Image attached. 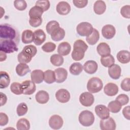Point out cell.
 Returning a JSON list of instances; mask_svg holds the SVG:
<instances>
[{
    "mask_svg": "<svg viewBox=\"0 0 130 130\" xmlns=\"http://www.w3.org/2000/svg\"><path fill=\"white\" fill-rule=\"evenodd\" d=\"M122 106L121 104L117 101H111L108 105V109L109 111L113 113H117L119 112L121 109Z\"/></svg>",
    "mask_w": 130,
    "mask_h": 130,
    "instance_id": "d590c367",
    "label": "cell"
},
{
    "mask_svg": "<svg viewBox=\"0 0 130 130\" xmlns=\"http://www.w3.org/2000/svg\"><path fill=\"white\" fill-rule=\"evenodd\" d=\"M14 7L16 9L19 11H23L27 7L26 1L23 0H15L14 2Z\"/></svg>",
    "mask_w": 130,
    "mask_h": 130,
    "instance_id": "7bdbcfd3",
    "label": "cell"
},
{
    "mask_svg": "<svg viewBox=\"0 0 130 130\" xmlns=\"http://www.w3.org/2000/svg\"><path fill=\"white\" fill-rule=\"evenodd\" d=\"M22 93L25 95H30L34 93L36 90L35 83L31 80H25L21 83Z\"/></svg>",
    "mask_w": 130,
    "mask_h": 130,
    "instance_id": "9c48e42d",
    "label": "cell"
},
{
    "mask_svg": "<svg viewBox=\"0 0 130 130\" xmlns=\"http://www.w3.org/2000/svg\"><path fill=\"white\" fill-rule=\"evenodd\" d=\"M94 98L91 92H84L79 96V102L83 106L90 107L94 103Z\"/></svg>",
    "mask_w": 130,
    "mask_h": 130,
    "instance_id": "ba28073f",
    "label": "cell"
},
{
    "mask_svg": "<svg viewBox=\"0 0 130 130\" xmlns=\"http://www.w3.org/2000/svg\"><path fill=\"white\" fill-rule=\"evenodd\" d=\"M37 52V49L36 46L29 45L24 46L18 56L17 59L19 63H27L29 62L32 58L35 56Z\"/></svg>",
    "mask_w": 130,
    "mask_h": 130,
    "instance_id": "6da1fadb",
    "label": "cell"
},
{
    "mask_svg": "<svg viewBox=\"0 0 130 130\" xmlns=\"http://www.w3.org/2000/svg\"><path fill=\"white\" fill-rule=\"evenodd\" d=\"M28 111V107L25 103H21L17 106L16 112L18 116H22L26 114Z\"/></svg>",
    "mask_w": 130,
    "mask_h": 130,
    "instance_id": "60d3db41",
    "label": "cell"
},
{
    "mask_svg": "<svg viewBox=\"0 0 130 130\" xmlns=\"http://www.w3.org/2000/svg\"><path fill=\"white\" fill-rule=\"evenodd\" d=\"M10 78L8 73L5 71L0 72V88H7L10 84Z\"/></svg>",
    "mask_w": 130,
    "mask_h": 130,
    "instance_id": "484cf974",
    "label": "cell"
},
{
    "mask_svg": "<svg viewBox=\"0 0 130 130\" xmlns=\"http://www.w3.org/2000/svg\"><path fill=\"white\" fill-rule=\"evenodd\" d=\"M55 82L58 83L63 82L67 78L68 72L63 68H58L54 70Z\"/></svg>",
    "mask_w": 130,
    "mask_h": 130,
    "instance_id": "e0dca14e",
    "label": "cell"
},
{
    "mask_svg": "<svg viewBox=\"0 0 130 130\" xmlns=\"http://www.w3.org/2000/svg\"><path fill=\"white\" fill-rule=\"evenodd\" d=\"M100 39V34L97 29L95 28L93 29L92 32L88 36L86 37V41L87 43L90 45L95 44Z\"/></svg>",
    "mask_w": 130,
    "mask_h": 130,
    "instance_id": "4316f807",
    "label": "cell"
},
{
    "mask_svg": "<svg viewBox=\"0 0 130 130\" xmlns=\"http://www.w3.org/2000/svg\"><path fill=\"white\" fill-rule=\"evenodd\" d=\"M130 79L126 78L124 79L121 82L120 87L121 89L125 91H129L130 90Z\"/></svg>",
    "mask_w": 130,
    "mask_h": 130,
    "instance_id": "c3c4849f",
    "label": "cell"
},
{
    "mask_svg": "<svg viewBox=\"0 0 130 130\" xmlns=\"http://www.w3.org/2000/svg\"><path fill=\"white\" fill-rule=\"evenodd\" d=\"M36 6L40 7L43 11H47L50 6V3L49 1H38L36 3Z\"/></svg>",
    "mask_w": 130,
    "mask_h": 130,
    "instance_id": "ee69618b",
    "label": "cell"
},
{
    "mask_svg": "<svg viewBox=\"0 0 130 130\" xmlns=\"http://www.w3.org/2000/svg\"><path fill=\"white\" fill-rule=\"evenodd\" d=\"M63 120L61 116L58 115L51 116L49 120L50 127L54 129H60L63 125Z\"/></svg>",
    "mask_w": 130,
    "mask_h": 130,
    "instance_id": "8fae6325",
    "label": "cell"
},
{
    "mask_svg": "<svg viewBox=\"0 0 130 130\" xmlns=\"http://www.w3.org/2000/svg\"><path fill=\"white\" fill-rule=\"evenodd\" d=\"M92 25L87 22H82L79 23L76 27L77 32L82 37H87L93 30Z\"/></svg>",
    "mask_w": 130,
    "mask_h": 130,
    "instance_id": "52a82bcc",
    "label": "cell"
},
{
    "mask_svg": "<svg viewBox=\"0 0 130 130\" xmlns=\"http://www.w3.org/2000/svg\"><path fill=\"white\" fill-rule=\"evenodd\" d=\"M116 33V30L114 26L111 24L104 25L102 29V34L106 39H112Z\"/></svg>",
    "mask_w": 130,
    "mask_h": 130,
    "instance_id": "4fadbf2b",
    "label": "cell"
},
{
    "mask_svg": "<svg viewBox=\"0 0 130 130\" xmlns=\"http://www.w3.org/2000/svg\"><path fill=\"white\" fill-rule=\"evenodd\" d=\"M106 10V5L103 1H96L93 6V10L98 15L103 14Z\"/></svg>",
    "mask_w": 130,
    "mask_h": 130,
    "instance_id": "83f0119b",
    "label": "cell"
},
{
    "mask_svg": "<svg viewBox=\"0 0 130 130\" xmlns=\"http://www.w3.org/2000/svg\"><path fill=\"white\" fill-rule=\"evenodd\" d=\"M35 99L38 103L44 104L48 102L49 95L48 93L45 90H40L36 93Z\"/></svg>",
    "mask_w": 130,
    "mask_h": 130,
    "instance_id": "603a6c76",
    "label": "cell"
},
{
    "mask_svg": "<svg viewBox=\"0 0 130 130\" xmlns=\"http://www.w3.org/2000/svg\"><path fill=\"white\" fill-rule=\"evenodd\" d=\"M56 48V45L51 42H47L45 43L42 46V49L45 52H53Z\"/></svg>",
    "mask_w": 130,
    "mask_h": 130,
    "instance_id": "b9f144b4",
    "label": "cell"
},
{
    "mask_svg": "<svg viewBox=\"0 0 130 130\" xmlns=\"http://www.w3.org/2000/svg\"><path fill=\"white\" fill-rule=\"evenodd\" d=\"M78 119L81 125L87 127L91 126L94 123V116L91 111L84 110L79 114Z\"/></svg>",
    "mask_w": 130,
    "mask_h": 130,
    "instance_id": "5b68a950",
    "label": "cell"
},
{
    "mask_svg": "<svg viewBox=\"0 0 130 130\" xmlns=\"http://www.w3.org/2000/svg\"><path fill=\"white\" fill-rule=\"evenodd\" d=\"M1 106L4 105L7 101V97L6 94L3 92H1Z\"/></svg>",
    "mask_w": 130,
    "mask_h": 130,
    "instance_id": "f5cc1de1",
    "label": "cell"
},
{
    "mask_svg": "<svg viewBox=\"0 0 130 130\" xmlns=\"http://www.w3.org/2000/svg\"><path fill=\"white\" fill-rule=\"evenodd\" d=\"M46 39V36L44 31L41 29L36 30L34 32V43L37 46L42 44Z\"/></svg>",
    "mask_w": 130,
    "mask_h": 130,
    "instance_id": "5bb4252c",
    "label": "cell"
},
{
    "mask_svg": "<svg viewBox=\"0 0 130 130\" xmlns=\"http://www.w3.org/2000/svg\"><path fill=\"white\" fill-rule=\"evenodd\" d=\"M9 121V118L7 115L4 113H0V125L5 126L7 124Z\"/></svg>",
    "mask_w": 130,
    "mask_h": 130,
    "instance_id": "f907efd6",
    "label": "cell"
},
{
    "mask_svg": "<svg viewBox=\"0 0 130 130\" xmlns=\"http://www.w3.org/2000/svg\"><path fill=\"white\" fill-rule=\"evenodd\" d=\"M73 3L74 5L78 8H83L86 6L88 3L87 0H73Z\"/></svg>",
    "mask_w": 130,
    "mask_h": 130,
    "instance_id": "681fc988",
    "label": "cell"
},
{
    "mask_svg": "<svg viewBox=\"0 0 130 130\" xmlns=\"http://www.w3.org/2000/svg\"><path fill=\"white\" fill-rule=\"evenodd\" d=\"M29 72V67L26 63H19L16 67V72L19 76H24Z\"/></svg>",
    "mask_w": 130,
    "mask_h": 130,
    "instance_id": "f546056e",
    "label": "cell"
},
{
    "mask_svg": "<svg viewBox=\"0 0 130 130\" xmlns=\"http://www.w3.org/2000/svg\"><path fill=\"white\" fill-rule=\"evenodd\" d=\"M18 130H28L30 128V123L26 118H20L16 123Z\"/></svg>",
    "mask_w": 130,
    "mask_h": 130,
    "instance_id": "836d02e7",
    "label": "cell"
},
{
    "mask_svg": "<svg viewBox=\"0 0 130 130\" xmlns=\"http://www.w3.org/2000/svg\"><path fill=\"white\" fill-rule=\"evenodd\" d=\"M103 87V83L102 80L96 77L90 78L87 84V89L91 93H96L100 91Z\"/></svg>",
    "mask_w": 130,
    "mask_h": 130,
    "instance_id": "8992f818",
    "label": "cell"
},
{
    "mask_svg": "<svg viewBox=\"0 0 130 130\" xmlns=\"http://www.w3.org/2000/svg\"><path fill=\"white\" fill-rule=\"evenodd\" d=\"M101 64L105 67L109 68L115 62V59L114 57L111 55L102 56L100 59Z\"/></svg>",
    "mask_w": 130,
    "mask_h": 130,
    "instance_id": "d6a6232c",
    "label": "cell"
},
{
    "mask_svg": "<svg viewBox=\"0 0 130 130\" xmlns=\"http://www.w3.org/2000/svg\"><path fill=\"white\" fill-rule=\"evenodd\" d=\"M44 11L39 7L35 6L32 7L29 11V18L40 17L42 16Z\"/></svg>",
    "mask_w": 130,
    "mask_h": 130,
    "instance_id": "f35d334b",
    "label": "cell"
},
{
    "mask_svg": "<svg viewBox=\"0 0 130 130\" xmlns=\"http://www.w3.org/2000/svg\"><path fill=\"white\" fill-rule=\"evenodd\" d=\"M96 51L98 54L101 56L110 54L111 49L109 45L105 42L100 43L96 47Z\"/></svg>",
    "mask_w": 130,
    "mask_h": 130,
    "instance_id": "cb8c5ba5",
    "label": "cell"
},
{
    "mask_svg": "<svg viewBox=\"0 0 130 130\" xmlns=\"http://www.w3.org/2000/svg\"><path fill=\"white\" fill-rule=\"evenodd\" d=\"M6 58H7V55H6V53L4 52L1 51V56H0L1 61H3L6 60Z\"/></svg>",
    "mask_w": 130,
    "mask_h": 130,
    "instance_id": "db71d44e",
    "label": "cell"
},
{
    "mask_svg": "<svg viewBox=\"0 0 130 130\" xmlns=\"http://www.w3.org/2000/svg\"><path fill=\"white\" fill-rule=\"evenodd\" d=\"M60 27L59 23L55 20H52L48 22L46 26V29L47 33L51 35L54 31Z\"/></svg>",
    "mask_w": 130,
    "mask_h": 130,
    "instance_id": "8d00e7d4",
    "label": "cell"
},
{
    "mask_svg": "<svg viewBox=\"0 0 130 130\" xmlns=\"http://www.w3.org/2000/svg\"><path fill=\"white\" fill-rule=\"evenodd\" d=\"M21 40L24 44H29L34 41V32L29 29L24 30L22 33Z\"/></svg>",
    "mask_w": 130,
    "mask_h": 130,
    "instance_id": "f1b7e54d",
    "label": "cell"
},
{
    "mask_svg": "<svg viewBox=\"0 0 130 130\" xmlns=\"http://www.w3.org/2000/svg\"><path fill=\"white\" fill-rule=\"evenodd\" d=\"M50 60L51 63L56 67L61 66L64 61L63 57L59 54H54L52 55L50 57Z\"/></svg>",
    "mask_w": 130,
    "mask_h": 130,
    "instance_id": "e575fe53",
    "label": "cell"
},
{
    "mask_svg": "<svg viewBox=\"0 0 130 130\" xmlns=\"http://www.w3.org/2000/svg\"><path fill=\"white\" fill-rule=\"evenodd\" d=\"M119 89L118 86L113 83H107L104 88V91L105 93L108 96H112L116 95L118 92Z\"/></svg>",
    "mask_w": 130,
    "mask_h": 130,
    "instance_id": "ffe728a7",
    "label": "cell"
},
{
    "mask_svg": "<svg viewBox=\"0 0 130 130\" xmlns=\"http://www.w3.org/2000/svg\"><path fill=\"white\" fill-rule=\"evenodd\" d=\"M55 98L59 102L66 103L69 102L70 99V93L66 89H60L56 91Z\"/></svg>",
    "mask_w": 130,
    "mask_h": 130,
    "instance_id": "7c38bea8",
    "label": "cell"
},
{
    "mask_svg": "<svg viewBox=\"0 0 130 130\" xmlns=\"http://www.w3.org/2000/svg\"><path fill=\"white\" fill-rule=\"evenodd\" d=\"M10 89L12 93L16 95L23 94L21 84L18 82H13L10 86Z\"/></svg>",
    "mask_w": 130,
    "mask_h": 130,
    "instance_id": "ab89813d",
    "label": "cell"
},
{
    "mask_svg": "<svg viewBox=\"0 0 130 130\" xmlns=\"http://www.w3.org/2000/svg\"><path fill=\"white\" fill-rule=\"evenodd\" d=\"M18 50L16 42L13 40L1 39L0 50L5 53H12Z\"/></svg>",
    "mask_w": 130,
    "mask_h": 130,
    "instance_id": "277c9868",
    "label": "cell"
},
{
    "mask_svg": "<svg viewBox=\"0 0 130 130\" xmlns=\"http://www.w3.org/2000/svg\"><path fill=\"white\" fill-rule=\"evenodd\" d=\"M17 37V34L15 29L9 24H2L0 25V38L1 39H15Z\"/></svg>",
    "mask_w": 130,
    "mask_h": 130,
    "instance_id": "3957f363",
    "label": "cell"
},
{
    "mask_svg": "<svg viewBox=\"0 0 130 130\" xmlns=\"http://www.w3.org/2000/svg\"><path fill=\"white\" fill-rule=\"evenodd\" d=\"M120 14L125 18H130V6L129 5L123 6L120 9Z\"/></svg>",
    "mask_w": 130,
    "mask_h": 130,
    "instance_id": "7dc6e473",
    "label": "cell"
},
{
    "mask_svg": "<svg viewBox=\"0 0 130 130\" xmlns=\"http://www.w3.org/2000/svg\"><path fill=\"white\" fill-rule=\"evenodd\" d=\"M42 17L29 18V23L33 27H37L40 26L42 23Z\"/></svg>",
    "mask_w": 130,
    "mask_h": 130,
    "instance_id": "f6af8a7d",
    "label": "cell"
},
{
    "mask_svg": "<svg viewBox=\"0 0 130 130\" xmlns=\"http://www.w3.org/2000/svg\"><path fill=\"white\" fill-rule=\"evenodd\" d=\"M130 107L129 106L125 107L122 110V114L123 116L127 120L130 119V114H129Z\"/></svg>",
    "mask_w": 130,
    "mask_h": 130,
    "instance_id": "816d5d0a",
    "label": "cell"
},
{
    "mask_svg": "<svg viewBox=\"0 0 130 130\" xmlns=\"http://www.w3.org/2000/svg\"><path fill=\"white\" fill-rule=\"evenodd\" d=\"M118 61L121 63H127L130 61V53L127 50H121L116 55Z\"/></svg>",
    "mask_w": 130,
    "mask_h": 130,
    "instance_id": "d4e9b609",
    "label": "cell"
},
{
    "mask_svg": "<svg viewBox=\"0 0 130 130\" xmlns=\"http://www.w3.org/2000/svg\"><path fill=\"white\" fill-rule=\"evenodd\" d=\"M100 128L102 130H115L116 129V123L112 117L102 119L100 123Z\"/></svg>",
    "mask_w": 130,
    "mask_h": 130,
    "instance_id": "30bf717a",
    "label": "cell"
},
{
    "mask_svg": "<svg viewBox=\"0 0 130 130\" xmlns=\"http://www.w3.org/2000/svg\"><path fill=\"white\" fill-rule=\"evenodd\" d=\"M57 12L61 15H66L71 11V6L67 2L61 1L59 2L56 7Z\"/></svg>",
    "mask_w": 130,
    "mask_h": 130,
    "instance_id": "2e32d148",
    "label": "cell"
},
{
    "mask_svg": "<svg viewBox=\"0 0 130 130\" xmlns=\"http://www.w3.org/2000/svg\"><path fill=\"white\" fill-rule=\"evenodd\" d=\"M98 68L97 63L94 60H88L84 63L83 67V69L84 71L89 74L95 73Z\"/></svg>",
    "mask_w": 130,
    "mask_h": 130,
    "instance_id": "d6986e66",
    "label": "cell"
},
{
    "mask_svg": "<svg viewBox=\"0 0 130 130\" xmlns=\"http://www.w3.org/2000/svg\"><path fill=\"white\" fill-rule=\"evenodd\" d=\"M65 34L64 30L62 28L59 27L51 35V38L53 41H59L64 38Z\"/></svg>",
    "mask_w": 130,
    "mask_h": 130,
    "instance_id": "4dcf8cb0",
    "label": "cell"
},
{
    "mask_svg": "<svg viewBox=\"0 0 130 130\" xmlns=\"http://www.w3.org/2000/svg\"><path fill=\"white\" fill-rule=\"evenodd\" d=\"M121 69L120 67L117 64H113L108 68V74L109 76L113 79L117 80L121 76Z\"/></svg>",
    "mask_w": 130,
    "mask_h": 130,
    "instance_id": "ac0fdd59",
    "label": "cell"
},
{
    "mask_svg": "<svg viewBox=\"0 0 130 130\" xmlns=\"http://www.w3.org/2000/svg\"><path fill=\"white\" fill-rule=\"evenodd\" d=\"M115 100L118 101L122 106L128 104L129 98L128 96L125 94H120L116 97Z\"/></svg>",
    "mask_w": 130,
    "mask_h": 130,
    "instance_id": "bcb514c9",
    "label": "cell"
},
{
    "mask_svg": "<svg viewBox=\"0 0 130 130\" xmlns=\"http://www.w3.org/2000/svg\"><path fill=\"white\" fill-rule=\"evenodd\" d=\"M30 77L35 83L40 84L44 80V72L41 70H35L30 73Z\"/></svg>",
    "mask_w": 130,
    "mask_h": 130,
    "instance_id": "44dd1931",
    "label": "cell"
},
{
    "mask_svg": "<svg viewBox=\"0 0 130 130\" xmlns=\"http://www.w3.org/2000/svg\"><path fill=\"white\" fill-rule=\"evenodd\" d=\"M44 80L48 84H52L55 82L54 71L51 70H46L44 72Z\"/></svg>",
    "mask_w": 130,
    "mask_h": 130,
    "instance_id": "1f68e13d",
    "label": "cell"
},
{
    "mask_svg": "<svg viewBox=\"0 0 130 130\" xmlns=\"http://www.w3.org/2000/svg\"><path fill=\"white\" fill-rule=\"evenodd\" d=\"M96 114L101 119L107 118L110 117L109 111L107 107L104 105H98L95 107Z\"/></svg>",
    "mask_w": 130,
    "mask_h": 130,
    "instance_id": "9a60e30c",
    "label": "cell"
},
{
    "mask_svg": "<svg viewBox=\"0 0 130 130\" xmlns=\"http://www.w3.org/2000/svg\"><path fill=\"white\" fill-rule=\"evenodd\" d=\"M73 48L71 54L72 58L75 61H79L84 58L85 52L88 49V46L83 40H77L74 42Z\"/></svg>",
    "mask_w": 130,
    "mask_h": 130,
    "instance_id": "7a4b0ae2",
    "label": "cell"
},
{
    "mask_svg": "<svg viewBox=\"0 0 130 130\" xmlns=\"http://www.w3.org/2000/svg\"><path fill=\"white\" fill-rule=\"evenodd\" d=\"M71 50L70 44L67 42L60 43L57 47V52L61 56H66L68 55Z\"/></svg>",
    "mask_w": 130,
    "mask_h": 130,
    "instance_id": "7402d4cb",
    "label": "cell"
},
{
    "mask_svg": "<svg viewBox=\"0 0 130 130\" xmlns=\"http://www.w3.org/2000/svg\"><path fill=\"white\" fill-rule=\"evenodd\" d=\"M82 71L83 67L80 62H74L70 67V72L73 75H79Z\"/></svg>",
    "mask_w": 130,
    "mask_h": 130,
    "instance_id": "74e56055",
    "label": "cell"
}]
</instances>
